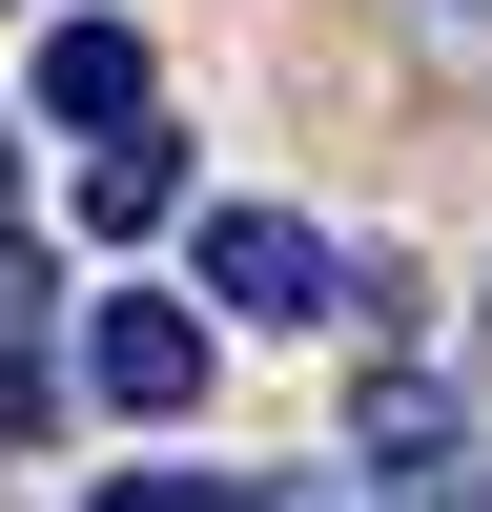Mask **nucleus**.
<instances>
[{
    "mask_svg": "<svg viewBox=\"0 0 492 512\" xmlns=\"http://www.w3.org/2000/svg\"><path fill=\"white\" fill-rule=\"evenodd\" d=\"M82 226H103V246L185 226V144H164V103H144V123H82Z\"/></svg>",
    "mask_w": 492,
    "mask_h": 512,
    "instance_id": "nucleus-3",
    "label": "nucleus"
},
{
    "mask_svg": "<svg viewBox=\"0 0 492 512\" xmlns=\"http://www.w3.org/2000/svg\"><path fill=\"white\" fill-rule=\"evenodd\" d=\"M82 390H103L123 431H185V410H205V308H164V287H123V308L82 328Z\"/></svg>",
    "mask_w": 492,
    "mask_h": 512,
    "instance_id": "nucleus-2",
    "label": "nucleus"
},
{
    "mask_svg": "<svg viewBox=\"0 0 492 512\" xmlns=\"http://www.w3.org/2000/svg\"><path fill=\"white\" fill-rule=\"evenodd\" d=\"M328 287H349V267H328L308 205H226V226H205V308H226V328H328Z\"/></svg>",
    "mask_w": 492,
    "mask_h": 512,
    "instance_id": "nucleus-1",
    "label": "nucleus"
},
{
    "mask_svg": "<svg viewBox=\"0 0 492 512\" xmlns=\"http://www.w3.org/2000/svg\"><path fill=\"white\" fill-rule=\"evenodd\" d=\"M431 21H451V41H492V0H431Z\"/></svg>",
    "mask_w": 492,
    "mask_h": 512,
    "instance_id": "nucleus-6",
    "label": "nucleus"
},
{
    "mask_svg": "<svg viewBox=\"0 0 492 512\" xmlns=\"http://www.w3.org/2000/svg\"><path fill=\"white\" fill-rule=\"evenodd\" d=\"M144 21H41V123H144Z\"/></svg>",
    "mask_w": 492,
    "mask_h": 512,
    "instance_id": "nucleus-4",
    "label": "nucleus"
},
{
    "mask_svg": "<svg viewBox=\"0 0 492 512\" xmlns=\"http://www.w3.org/2000/svg\"><path fill=\"white\" fill-rule=\"evenodd\" d=\"M103 512H267V492H246V472H123Z\"/></svg>",
    "mask_w": 492,
    "mask_h": 512,
    "instance_id": "nucleus-5",
    "label": "nucleus"
}]
</instances>
